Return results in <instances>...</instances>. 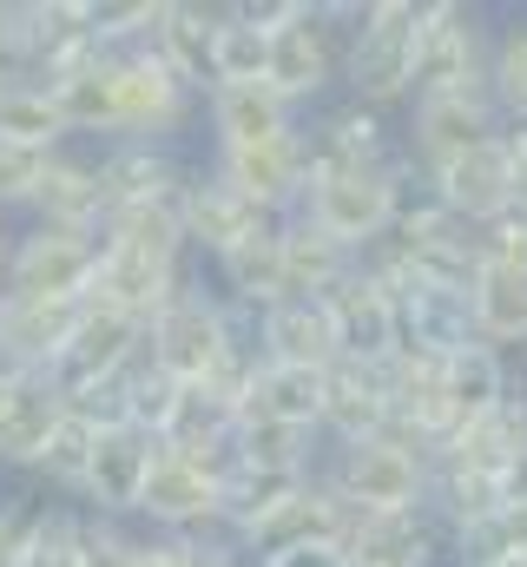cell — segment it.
Returning a JSON list of instances; mask_svg holds the SVG:
<instances>
[{
    "instance_id": "8992f818",
    "label": "cell",
    "mask_w": 527,
    "mask_h": 567,
    "mask_svg": "<svg viewBox=\"0 0 527 567\" xmlns=\"http://www.w3.org/2000/svg\"><path fill=\"white\" fill-rule=\"evenodd\" d=\"M495 27L468 0H422V40H415V100L428 93H488Z\"/></svg>"
},
{
    "instance_id": "5bb4252c",
    "label": "cell",
    "mask_w": 527,
    "mask_h": 567,
    "mask_svg": "<svg viewBox=\"0 0 527 567\" xmlns=\"http://www.w3.org/2000/svg\"><path fill=\"white\" fill-rule=\"evenodd\" d=\"M508 396H515L508 357H495L488 343H468V350L442 357V377H435V449L455 442L462 429L488 423Z\"/></svg>"
},
{
    "instance_id": "f907efd6",
    "label": "cell",
    "mask_w": 527,
    "mask_h": 567,
    "mask_svg": "<svg viewBox=\"0 0 527 567\" xmlns=\"http://www.w3.org/2000/svg\"><path fill=\"white\" fill-rule=\"evenodd\" d=\"M27 515L13 495H0V567H20V548H27Z\"/></svg>"
},
{
    "instance_id": "9c48e42d",
    "label": "cell",
    "mask_w": 527,
    "mask_h": 567,
    "mask_svg": "<svg viewBox=\"0 0 527 567\" xmlns=\"http://www.w3.org/2000/svg\"><path fill=\"white\" fill-rule=\"evenodd\" d=\"M152 535H205L225 522V468L211 462H192L178 449H158L152 468H145V488H138V515Z\"/></svg>"
},
{
    "instance_id": "7a4b0ae2",
    "label": "cell",
    "mask_w": 527,
    "mask_h": 567,
    "mask_svg": "<svg viewBox=\"0 0 527 567\" xmlns=\"http://www.w3.org/2000/svg\"><path fill=\"white\" fill-rule=\"evenodd\" d=\"M415 40H422V0L356 7V20L343 27V66H337L356 106L390 113L402 100H415Z\"/></svg>"
},
{
    "instance_id": "c3c4849f",
    "label": "cell",
    "mask_w": 527,
    "mask_h": 567,
    "mask_svg": "<svg viewBox=\"0 0 527 567\" xmlns=\"http://www.w3.org/2000/svg\"><path fill=\"white\" fill-rule=\"evenodd\" d=\"M251 567H356L343 542H310V548H283V555H264Z\"/></svg>"
},
{
    "instance_id": "44dd1931",
    "label": "cell",
    "mask_w": 527,
    "mask_h": 567,
    "mask_svg": "<svg viewBox=\"0 0 527 567\" xmlns=\"http://www.w3.org/2000/svg\"><path fill=\"white\" fill-rule=\"evenodd\" d=\"M238 416H245V403H238L231 390H218V383H178L172 416L158 429V449H178V455H192V462L225 468V462H231Z\"/></svg>"
},
{
    "instance_id": "e575fe53",
    "label": "cell",
    "mask_w": 527,
    "mask_h": 567,
    "mask_svg": "<svg viewBox=\"0 0 527 567\" xmlns=\"http://www.w3.org/2000/svg\"><path fill=\"white\" fill-rule=\"evenodd\" d=\"M0 140L27 145V152H66V120H60V100L53 86L40 80H7L0 86Z\"/></svg>"
},
{
    "instance_id": "cb8c5ba5",
    "label": "cell",
    "mask_w": 527,
    "mask_h": 567,
    "mask_svg": "<svg viewBox=\"0 0 527 567\" xmlns=\"http://www.w3.org/2000/svg\"><path fill=\"white\" fill-rule=\"evenodd\" d=\"M100 198L106 212H126V205H152V198H178L192 165L172 152V145H145V140H126V145H100Z\"/></svg>"
},
{
    "instance_id": "4fadbf2b",
    "label": "cell",
    "mask_w": 527,
    "mask_h": 567,
    "mask_svg": "<svg viewBox=\"0 0 527 567\" xmlns=\"http://www.w3.org/2000/svg\"><path fill=\"white\" fill-rule=\"evenodd\" d=\"M152 455H158V442H152L145 429L100 423V435H93V462H86L80 495H73V502H86L80 515H100V522H132V515H138V488H145Z\"/></svg>"
},
{
    "instance_id": "60d3db41",
    "label": "cell",
    "mask_w": 527,
    "mask_h": 567,
    "mask_svg": "<svg viewBox=\"0 0 527 567\" xmlns=\"http://www.w3.org/2000/svg\"><path fill=\"white\" fill-rule=\"evenodd\" d=\"M488 100H495L502 126H527V20H508V27H495Z\"/></svg>"
},
{
    "instance_id": "5b68a950",
    "label": "cell",
    "mask_w": 527,
    "mask_h": 567,
    "mask_svg": "<svg viewBox=\"0 0 527 567\" xmlns=\"http://www.w3.org/2000/svg\"><path fill=\"white\" fill-rule=\"evenodd\" d=\"M317 475L363 522H390V515H422L428 508V455L402 449L390 435H370V442L337 449Z\"/></svg>"
},
{
    "instance_id": "6da1fadb",
    "label": "cell",
    "mask_w": 527,
    "mask_h": 567,
    "mask_svg": "<svg viewBox=\"0 0 527 567\" xmlns=\"http://www.w3.org/2000/svg\"><path fill=\"white\" fill-rule=\"evenodd\" d=\"M145 357L172 377V383H218V390H245L258 350H251V317H238L218 290L185 284L145 330Z\"/></svg>"
},
{
    "instance_id": "e0dca14e",
    "label": "cell",
    "mask_w": 527,
    "mask_h": 567,
    "mask_svg": "<svg viewBox=\"0 0 527 567\" xmlns=\"http://www.w3.org/2000/svg\"><path fill=\"white\" fill-rule=\"evenodd\" d=\"M317 303L337 330V363H390L395 357V297L363 265L337 290H323Z\"/></svg>"
},
{
    "instance_id": "8fae6325",
    "label": "cell",
    "mask_w": 527,
    "mask_h": 567,
    "mask_svg": "<svg viewBox=\"0 0 527 567\" xmlns=\"http://www.w3.org/2000/svg\"><path fill=\"white\" fill-rule=\"evenodd\" d=\"M409 106L415 113H409V133H402V158H409L415 178L442 172L448 158H462V152H475V145H488L502 133V113H495L488 93H428V100H409Z\"/></svg>"
},
{
    "instance_id": "ee69618b",
    "label": "cell",
    "mask_w": 527,
    "mask_h": 567,
    "mask_svg": "<svg viewBox=\"0 0 527 567\" xmlns=\"http://www.w3.org/2000/svg\"><path fill=\"white\" fill-rule=\"evenodd\" d=\"M46 158H53V152H27V145L0 140V218L33 212V192H40V178H46Z\"/></svg>"
},
{
    "instance_id": "9a60e30c",
    "label": "cell",
    "mask_w": 527,
    "mask_h": 567,
    "mask_svg": "<svg viewBox=\"0 0 527 567\" xmlns=\"http://www.w3.org/2000/svg\"><path fill=\"white\" fill-rule=\"evenodd\" d=\"M185 258H152V251H126V245H100V271H93V290L86 303L100 310H120L132 323L152 330V317L185 290Z\"/></svg>"
},
{
    "instance_id": "d4e9b609",
    "label": "cell",
    "mask_w": 527,
    "mask_h": 567,
    "mask_svg": "<svg viewBox=\"0 0 527 567\" xmlns=\"http://www.w3.org/2000/svg\"><path fill=\"white\" fill-rule=\"evenodd\" d=\"M251 350L264 363H290V370H330L337 363V330L323 317L317 297H283L264 317H251Z\"/></svg>"
},
{
    "instance_id": "f1b7e54d",
    "label": "cell",
    "mask_w": 527,
    "mask_h": 567,
    "mask_svg": "<svg viewBox=\"0 0 527 567\" xmlns=\"http://www.w3.org/2000/svg\"><path fill=\"white\" fill-rule=\"evenodd\" d=\"M218 271V297L238 317H264L270 303H283V251H277V225L251 231L245 245H231L225 258H211Z\"/></svg>"
},
{
    "instance_id": "f546056e",
    "label": "cell",
    "mask_w": 527,
    "mask_h": 567,
    "mask_svg": "<svg viewBox=\"0 0 527 567\" xmlns=\"http://www.w3.org/2000/svg\"><path fill=\"white\" fill-rule=\"evenodd\" d=\"M211 27H218V7H205V0H165L158 7V27L145 40L198 100L211 93Z\"/></svg>"
},
{
    "instance_id": "ac0fdd59",
    "label": "cell",
    "mask_w": 527,
    "mask_h": 567,
    "mask_svg": "<svg viewBox=\"0 0 527 567\" xmlns=\"http://www.w3.org/2000/svg\"><path fill=\"white\" fill-rule=\"evenodd\" d=\"M422 185H428V198H435L448 218H462L468 231H482V225H495L502 212H515L502 133H495L488 145H475V152H462V158H448L442 172H422Z\"/></svg>"
},
{
    "instance_id": "7bdbcfd3",
    "label": "cell",
    "mask_w": 527,
    "mask_h": 567,
    "mask_svg": "<svg viewBox=\"0 0 527 567\" xmlns=\"http://www.w3.org/2000/svg\"><path fill=\"white\" fill-rule=\"evenodd\" d=\"M40 80V20L33 0H0V86Z\"/></svg>"
},
{
    "instance_id": "277c9868",
    "label": "cell",
    "mask_w": 527,
    "mask_h": 567,
    "mask_svg": "<svg viewBox=\"0 0 527 567\" xmlns=\"http://www.w3.org/2000/svg\"><path fill=\"white\" fill-rule=\"evenodd\" d=\"M356 20V0H297L290 20L270 33V66H264V86L303 113V106H323V93L337 86V66H343V27Z\"/></svg>"
},
{
    "instance_id": "603a6c76",
    "label": "cell",
    "mask_w": 527,
    "mask_h": 567,
    "mask_svg": "<svg viewBox=\"0 0 527 567\" xmlns=\"http://www.w3.org/2000/svg\"><path fill=\"white\" fill-rule=\"evenodd\" d=\"M383 423H390V377H383V363H330L317 435L330 449H350V442L383 435Z\"/></svg>"
},
{
    "instance_id": "d6986e66",
    "label": "cell",
    "mask_w": 527,
    "mask_h": 567,
    "mask_svg": "<svg viewBox=\"0 0 527 567\" xmlns=\"http://www.w3.org/2000/svg\"><path fill=\"white\" fill-rule=\"evenodd\" d=\"M310 145V172H350V165H402V133L390 126V113H370L356 100L323 106L317 126H303Z\"/></svg>"
},
{
    "instance_id": "2e32d148",
    "label": "cell",
    "mask_w": 527,
    "mask_h": 567,
    "mask_svg": "<svg viewBox=\"0 0 527 567\" xmlns=\"http://www.w3.org/2000/svg\"><path fill=\"white\" fill-rule=\"evenodd\" d=\"M178 225H185V251L225 258L231 245H245L251 231L277 225V218H264L258 205H251L245 192H231L211 165H192V178H185V192H178Z\"/></svg>"
},
{
    "instance_id": "83f0119b",
    "label": "cell",
    "mask_w": 527,
    "mask_h": 567,
    "mask_svg": "<svg viewBox=\"0 0 527 567\" xmlns=\"http://www.w3.org/2000/svg\"><path fill=\"white\" fill-rule=\"evenodd\" d=\"M33 225H66V231H100L106 198H100V165L86 152H53L46 178L33 192Z\"/></svg>"
},
{
    "instance_id": "d6a6232c",
    "label": "cell",
    "mask_w": 527,
    "mask_h": 567,
    "mask_svg": "<svg viewBox=\"0 0 527 567\" xmlns=\"http://www.w3.org/2000/svg\"><path fill=\"white\" fill-rule=\"evenodd\" d=\"M60 410H66V396H60L46 377L13 383V396H7V410H0V468H27V475H33V462H40L46 435L60 423Z\"/></svg>"
},
{
    "instance_id": "b9f144b4",
    "label": "cell",
    "mask_w": 527,
    "mask_h": 567,
    "mask_svg": "<svg viewBox=\"0 0 527 567\" xmlns=\"http://www.w3.org/2000/svg\"><path fill=\"white\" fill-rule=\"evenodd\" d=\"M158 7H165V0H86L93 47H100V53H132V47H145L152 27H158Z\"/></svg>"
},
{
    "instance_id": "7dc6e473",
    "label": "cell",
    "mask_w": 527,
    "mask_h": 567,
    "mask_svg": "<svg viewBox=\"0 0 527 567\" xmlns=\"http://www.w3.org/2000/svg\"><path fill=\"white\" fill-rule=\"evenodd\" d=\"M482 245V265H502V271H527V218L521 212H502L495 225L475 231Z\"/></svg>"
},
{
    "instance_id": "74e56055",
    "label": "cell",
    "mask_w": 527,
    "mask_h": 567,
    "mask_svg": "<svg viewBox=\"0 0 527 567\" xmlns=\"http://www.w3.org/2000/svg\"><path fill=\"white\" fill-rule=\"evenodd\" d=\"M100 245H126V251H152V258H192L185 251V225H178V198H152V205L106 212Z\"/></svg>"
},
{
    "instance_id": "7402d4cb",
    "label": "cell",
    "mask_w": 527,
    "mask_h": 567,
    "mask_svg": "<svg viewBox=\"0 0 527 567\" xmlns=\"http://www.w3.org/2000/svg\"><path fill=\"white\" fill-rule=\"evenodd\" d=\"M80 323V303L0 297V377H46Z\"/></svg>"
},
{
    "instance_id": "484cf974",
    "label": "cell",
    "mask_w": 527,
    "mask_h": 567,
    "mask_svg": "<svg viewBox=\"0 0 527 567\" xmlns=\"http://www.w3.org/2000/svg\"><path fill=\"white\" fill-rule=\"evenodd\" d=\"M468 343H475V323H468L462 290H435V284H402L395 290V350L455 357Z\"/></svg>"
},
{
    "instance_id": "52a82bcc",
    "label": "cell",
    "mask_w": 527,
    "mask_h": 567,
    "mask_svg": "<svg viewBox=\"0 0 527 567\" xmlns=\"http://www.w3.org/2000/svg\"><path fill=\"white\" fill-rule=\"evenodd\" d=\"M106 86H113V145H126V140L172 145L178 126L198 113V93H192L152 47L106 53Z\"/></svg>"
},
{
    "instance_id": "4316f807",
    "label": "cell",
    "mask_w": 527,
    "mask_h": 567,
    "mask_svg": "<svg viewBox=\"0 0 527 567\" xmlns=\"http://www.w3.org/2000/svg\"><path fill=\"white\" fill-rule=\"evenodd\" d=\"M205 120H211V152L264 145V140H283V133L303 126L270 86H211L205 93Z\"/></svg>"
},
{
    "instance_id": "836d02e7",
    "label": "cell",
    "mask_w": 527,
    "mask_h": 567,
    "mask_svg": "<svg viewBox=\"0 0 527 567\" xmlns=\"http://www.w3.org/2000/svg\"><path fill=\"white\" fill-rule=\"evenodd\" d=\"M277 251H283V297H323L356 271V258L303 218H277Z\"/></svg>"
},
{
    "instance_id": "681fc988",
    "label": "cell",
    "mask_w": 527,
    "mask_h": 567,
    "mask_svg": "<svg viewBox=\"0 0 527 567\" xmlns=\"http://www.w3.org/2000/svg\"><path fill=\"white\" fill-rule=\"evenodd\" d=\"M502 152H508V198L527 218V126H502Z\"/></svg>"
},
{
    "instance_id": "bcb514c9",
    "label": "cell",
    "mask_w": 527,
    "mask_h": 567,
    "mask_svg": "<svg viewBox=\"0 0 527 567\" xmlns=\"http://www.w3.org/2000/svg\"><path fill=\"white\" fill-rule=\"evenodd\" d=\"M145 535H132V522H100L86 515V561L80 567H138Z\"/></svg>"
},
{
    "instance_id": "f6af8a7d",
    "label": "cell",
    "mask_w": 527,
    "mask_h": 567,
    "mask_svg": "<svg viewBox=\"0 0 527 567\" xmlns=\"http://www.w3.org/2000/svg\"><path fill=\"white\" fill-rule=\"evenodd\" d=\"M138 567H251L231 548H211V542H192V535H145Z\"/></svg>"
},
{
    "instance_id": "816d5d0a",
    "label": "cell",
    "mask_w": 527,
    "mask_h": 567,
    "mask_svg": "<svg viewBox=\"0 0 527 567\" xmlns=\"http://www.w3.org/2000/svg\"><path fill=\"white\" fill-rule=\"evenodd\" d=\"M7 258H13V225L0 218V297H7Z\"/></svg>"
},
{
    "instance_id": "3957f363",
    "label": "cell",
    "mask_w": 527,
    "mask_h": 567,
    "mask_svg": "<svg viewBox=\"0 0 527 567\" xmlns=\"http://www.w3.org/2000/svg\"><path fill=\"white\" fill-rule=\"evenodd\" d=\"M409 158L402 165H350V172H310V192L297 205L303 225H317L330 245H343L350 258H363L370 245H383L409 205Z\"/></svg>"
},
{
    "instance_id": "1f68e13d",
    "label": "cell",
    "mask_w": 527,
    "mask_h": 567,
    "mask_svg": "<svg viewBox=\"0 0 527 567\" xmlns=\"http://www.w3.org/2000/svg\"><path fill=\"white\" fill-rule=\"evenodd\" d=\"M468 323H475V343H488L495 357L527 350V271L482 265L468 284Z\"/></svg>"
},
{
    "instance_id": "4dcf8cb0",
    "label": "cell",
    "mask_w": 527,
    "mask_h": 567,
    "mask_svg": "<svg viewBox=\"0 0 527 567\" xmlns=\"http://www.w3.org/2000/svg\"><path fill=\"white\" fill-rule=\"evenodd\" d=\"M323 377L330 370H290V363H251L238 403L251 416H270V423H290V429H310L317 435V416H323Z\"/></svg>"
},
{
    "instance_id": "d590c367",
    "label": "cell",
    "mask_w": 527,
    "mask_h": 567,
    "mask_svg": "<svg viewBox=\"0 0 527 567\" xmlns=\"http://www.w3.org/2000/svg\"><path fill=\"white\" fill-rule=\"evenodd\" d=\"M317 442L323 435H310V429L270 423V416H251L245 410L238 416V435H231V462L238 468H303V475H317Z\"/></svg>"
},
{
    "instance_id": "ffe728a7",
    "label": "cell",
    "mask_w": 527,
    "mask_h": 567,
    "mask_svg": "<svg viewBox=\"0 0 527 567\" xmlns=\"http://www.w3.org/2000/svg\"><path fill=\"white\" fill-rule=\"evenodd\" d=\"M350 528H356V515L330 495V482H323V475H310L290 502H277L258 528L245 535V561L283 555V548H310V542H350Z\"/></svg>"
},
{
    "instance_id": "ba28073f",
    "label": "cell",
    "mask_w": 527,
    "mask_h": 567,
    "mask_svg": "<svg viewBox=\"0 0 527 567\" xmlns=\"http://www.w3.org/2000/svg\"><path fill=\"white\" fill-rule=\"evenodd\" d=\"M93 271H100V231L27 225V231H13V258H7V297L86 303Z\"/></svg>"
},
{
    "instance_id": "ab89813d",
    "label": "cell",
    "mask_w": 527,
    "mask_h": 567,
    "mask_svg": "<svg viewBox=\"0 0 527 567\" xmlns=\"http://www.w3.org/2000/svg\"><path fill=\"white\" fill-rule=\"evenodd\" d=\"M86 561V515L53 502V508H33L27 515V548L20 567H80Z\"/></svg>"
},
{
    "instance_id": "8d00e7d4",
    "label": "cell",
    "mask_w": 527,
    "mask_h": 567,
    "mask_svg": "<svg viewBox=\"0 0 527 567\" xmlns=\"http://www.w3.org/2000/svg\"><path fill=\"white\" fill-rule=\"evenodd\" d=\"M264 66H270V33L251 27L238 7H218V27H211V86H264Z\"/></svg>"
},
{
    "instance_id": "7c38bea8",
    "label": "cell",
    "mask_w": 527,
    "mask_h": 567,
    "mask_svg": "<svg viewBox=\"0 0 527 567\" xmlns=\"http://www.w3.org/2000/svg\"><path fill=\"white\" fill-rule=\"evenodd\" d=\"M211 172L245 192L264 218H297L303 192H310V145H303V126L283 133V140L264 145H231V152H211Z\"/></svg>"
},
{
    "instance_id": "f35d334b",
    "label": "cell",
    "mask_w": 527,
    "mask_h": 567,
    "mask_svg": "<svg viewBox=\"0 0 527 567\" xmlns=\"http://www.w3.org/2000/svg\"><path fill=\"white\" fill-rule=\"evenodd\" d=\"M93 435H100V416H86V410L66 403L53 435H46V449H40V462H33V475L46 488H60V495H80V475L93 462Z\"/></svg>"
},
{
    "instance_id": "30bf717a",
    "label": "cell",
    "mask_w": 527,
    "mask_h": 567,
    "mask_svg": "<svg viewBox=\"0 0 527 567\" xmlns=\"http://www.w3.org/2000/svg\"><path fill=\"white\" fill-rule=\"evenodd\" d=\"M138 350H145V323H132L120 310H100V303H80V323H73L66 350L53 357L46 383H53L66 403H93Z\"/></svg>"
}]
</instances>
